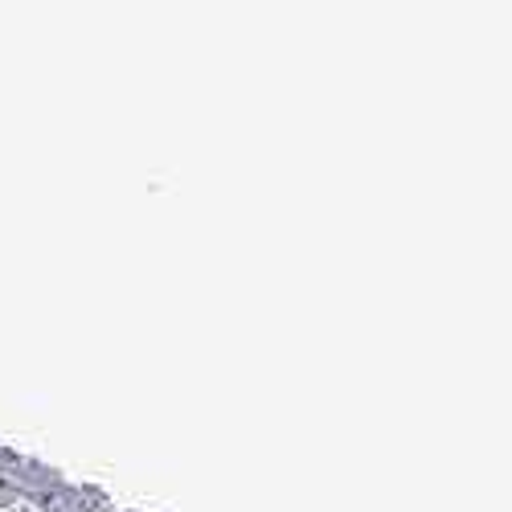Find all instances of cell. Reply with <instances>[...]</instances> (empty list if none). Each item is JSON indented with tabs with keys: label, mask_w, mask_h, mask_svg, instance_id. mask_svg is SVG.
Instances as JSON below:
<instances>
[{
	"label": "cell",
	"mask_w": 512,
	"mask_h": 512,
	"mask_svg": "<svg viewBox=\"0 0 512 512\" xmlns=\"http://www.w3.org/2000/svg\"><path fill=\"white\" fill-rule=\"evenodd\" d=\"M17 504H25V488L9 476H0V508H17Z\"/></svg>",
	"instance_id": "obj_1"
}]
</instances>
